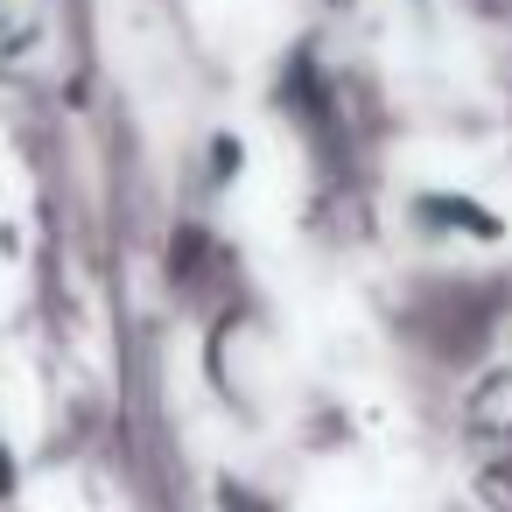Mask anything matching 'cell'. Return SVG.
Returning a JSON list of instances; mask_svg holds the SVG:
<instances>
[{
  "mask_svg": "<svg viewBox=\"0 0 512 512\" xmlns=\"http://www.w3.org/2000/svg\"><path fill=\"white\" fill-rule=\"evenodd\" d=\"M15 484V463H8V449H0V491H8Z\"/></svg>",
  "mask_w": 512,
  "mask_h": 512,
  "instance_id": "cell-1",
  "label": "cell"
}]
</instances>
